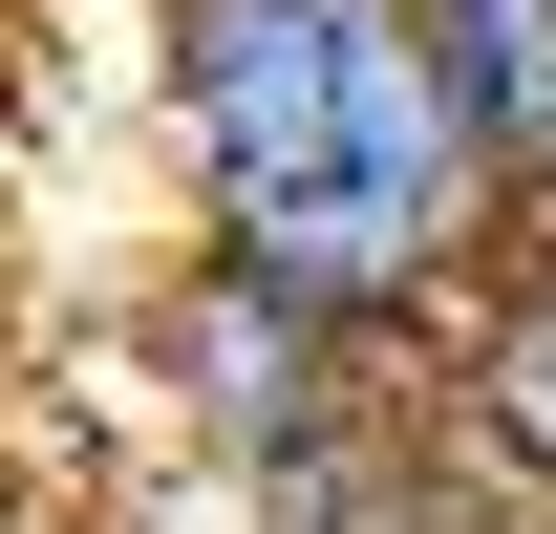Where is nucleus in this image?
<instances>
[{"instance_id":"nucleus-1","label":"nucleus","mask_w":556,"mask_h":534,"mask_svg":"<svg viewBox=\"0 0 556 534\" xmlns=\"http://www.w3.org/2000/svg\"><path fill=\"white\" fill-rule=\"evenodd\" d=\"M150 107H172L193 257L343 342L450 300L471 236L514 214L471 107H450L428 0H150Z\"/></svg>"},{"instance_id":"nucleus-2","label":"nucleus","mask_w":556,"mask_h":534,"mask_svg":"<svg viewBox=\"0 0 556 534\" xmlns=\"http://www.w3.org/2000/svg\"><path fill=\"white\" fill-rule=\"evenodd\" d=\"M150 364H172V428H193L236 492H278V513H321L343 470L407 449V406L364 385V342L343 321H300V300H257V278H172V321H150Z\"/></svg>"},{"instance_id":"nucleus-3","label":"nucleus","mask_w":556,"mask_h":534,"mask_svg":"<svg viewBox=\"0 0 556 534\" xmlns=\"http://www.w3.org/2000/svg\"><path fill=\"white\" fill-rule=\"evenodd\" d=\"M450 449L514 492V513H556V257H514L450 321Z\"/></svg>"},{"instance_id":"nucleus-4","label":"nucleus","mask_w":556,"mask_h":534,"mask_svg":"<svg viewBox=\"0 0 556 534\" xmlns=\"http://www.w3.org/2000/svg\"><path fill=\"white\" fill-rule=\"evenodd\" d=\"M450 43V107H471L492 193H556V0H428Z\"/></svg>"},{"instance_id":"nucleus-5","label":"nucleus","mask_w":556,"mask_h":534,"mask_svg":"<svg viewBox=\"0 0 556 534\" xmlns=\"http://www.w3.org/2000/svg\"><path fill=\"white\" fill-rule=\"evenodd\" d=\"M278 534H556V513H514L471 449H450V470H428V449H386V470H343L321 513H278Z\"/></svg>"}]
</instances>
